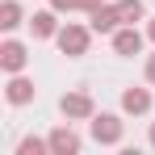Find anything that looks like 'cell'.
Instances as JSON below:
<instances>
[{"label": "cell", "instance_id": "5", "mask_svg": "<svg viewBox=\"0 0 155 155\" xmlns=\"http://www.w3.org/2000/svg\"><path fill=\"white\" fill-rule=\"evenodd\" d=\"M151 80H155V63H151Z\"/></svg>", "mask_w": 155, "mask_h": 155}, {"label": "cell", "instance_id": "2", "mask_svg": "<svg viewBox=\"0 0 155 155\" xmlns=\"http://www.w3.org/2000/svg\"><path fill=\"white\" fill-rule=\"evenodd\" d=\"M63 46H71V51H80V46H84V38H80V34H63Z\"/></svg>", "mask_w": 155, "mask_h": 155}, {"label": "cell", "instance_id": "3", "mask_svg": "<svg viewBox=\"0 0 155 155\" xmlns=\"http://www.w3.org/2000/svg\"><path fill=\"white\" fill-rule=\"evenodd\" d=\"M126 105H130V109H143V105H147V97H143V92H130Z\"/></svg>", "mask_w": 155, "mask_h": 155}, {"label": "cell", "instance_id": "4", "mask_svg": "<svg viewBox=\"0 0 155 155\" xmlns=\"http://www.w3.org/2000/svg\"><path fill=\"white\" fill-rule=\"evenodd\" d=\"M113 25V13H97V29H109Z\"/></svg>", "mask_w": 155, "mask_h": 155}, {"label": "cell", "instance_id": "1", "mask_svg": "<svg viewBox=\"0 0 155 155\" xmlns=\"http://www.w3.org/2000/svg\"><path fill=\"white\" fill-rule=\"evenodd\" d=\"M117 51H138V38H134V34H122V38H117Z\"/></svg>", "mask_w": 155, "mask_h": 155}]
</instances>
